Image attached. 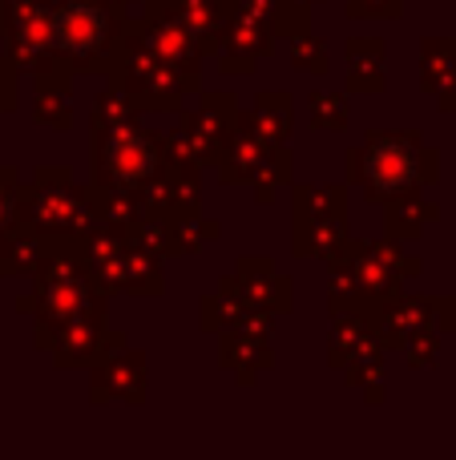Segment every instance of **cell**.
Wrapping results in <instances>:
<instances>
[{
	"label": "cell",
	"instance_id": "34",
	"mask_svg": "<svg viewBox=\"0 0 456 460\" xmlns=\"http://www.w3.org/2000/svg\"><path fill=\"white\" fill-rule=\"evenodd\" d=\"M384 359H388L384 340H380V335H372V340L364 343V348L355 351L352 359H347L344 384H347V388H364L368 380H380V376H384Z\"/></svg>",
	"mask_w": 456,
	"mask_h": 460
},
{
	"label": "cell",
	"instance_id": "22",
	"mask_svg": "<svg viewBox=\"0 0 456 460\" xmlns=\"http://www.w3.org/2000/svg\"><path fill=\"white\" fill-rule=\"evenodd\" d=\"M352 238V226H347V215H328L315 218V223L291 226V254L295 259H315V262H331Z\"/></svg>",
	"mask_w": 456,
	"mask_h": 460
},
{
	"label": "cell",
	"instance_id": "25",
	"mask_svg": "<svg viewBox=\"0 0 456 460\" xmlns=\"http://www.w3.org/2000/svg\"><path fill=\"white\" fill-rule=\"evenodd\" d=\"M247 311H250V303L242 299V291L234 287V279L223 275L218 279V291H210V295L198 299V327L206 335L234 332V327L247 319Z\"/></svg>",
	"mask_w": 456,
	"mask_h": 460
},
{
	"label": "cell",
	"instance_id": "12",
	"mask_svg": "<svg viewBox=\"0 0 456 460\" xmlns=\"http://www.w3.org/2000/svg\"><path fill=\"white\" fill-rule=\"evenodd\" d=\"M231 279L250 307H263L271 315H291L295 311V283L283 270H275V262L267 254H242L234 262Z\"/></svg>",
	"mask_w": 456,
	"mask_h": 460
},
{
	"label": "cell",
	"instance_id": "39",
	"mask_svg": "<svg viewBox=\"0 0 456 460\" xmlns=\"http://www.w3.org/2000/svg\"><path fill=\"white\" fill-rule=\"evenodd\" d=\"M347 21H400L404 0H347Z\"/></svg>",
	"mask_w": 456,
	"mask_h": 460
},
{
	"label": "cell",
	"instance_id": "15",
	"mask_svg": "<svg viewBox=\"0 0 456 460\" xmlns=\"http://www.w3.org/2000/svg\"><path fill=\"white\" fill-rule=\"evenodd\" d=\"M178 121H182L186 129H194V134L223 158V146L231 142V134L242 121V105L234 93H198L194 105H182V110H178Z\"/></svg>",
	"mask_w": 456,
	"mask_h": 460
},
{
	"label": "cell",
	"instance_id": "24",
	"mask_svg": "<svg viewBox=\"0 0 456 460\" xmlns=\"http://www.w3.org/2000/svg\"><path fill=\"white\" fill-rule=\"evenodd\" d=\"M433 223H441V207H436V202H425L420 190L396 194V199L384 202V234L400 238V243L420 238Z\"/></svg>",
	"mask_w": 456,
	"mask_h": 460
},
{
	"label": "cell",
	"instance_id": "14",
	"mask_svg": "<svg viewBox=\"0 0 456 460\" xmlns=\"http://www.w3.org/2000/svg\"><path fill=\"white\" fill-rule=\"evenodd\" d=\"M275 29L263 21H250V16H231L223 32V49H218V69L231 73V77H250L255 65L263 57L275 53Z\"/></svg>",
	"mask_w": 456,
	"mask_h": 460
},
{
	"label": "cell",
	"instance_id": "11",
	"mask_svg": "<svg viewBox=\"0 0 456 460\" xmlns=\"http://www.w3.org/2000/svg\"><path fill=\"white\" fill-rule=\"evenodd\" d=\"M372 327L384 340L388 351H404V343L417 332H428V327H441V295H420V291H400L388 303H380L372 311Z\"/></svg>",
	"mask_w": 456,
	"mask_h": 460
},
{
	"label": "cell",
	"instance_id": "2",
	"mask_svg": "<svg viewBox=\"0 0 456 460\" xmlns=\"http://www.w3.org/2000/svg\"><path fill=\"white\" fill-rule=\"evenodd\" d=\"M21 315H32V343L40 351L53 348V340L61 335V327L77 323L89 315H110V295L101 291L93 267L81 259V251L73 246H53L45 254V262L32 275V291L16 303Z\"/></svg>",
	"mask_w": 456,
	"mask_h": 460
},
{
	"label": "cell",
	"instance_id": "43",
	"mask_svg": "<svg viewBox=\"0 0 456 460\" xmlns=\"http://www.w3.org/2000/svg\"><path fill=\"white\" fill-rule=\"evenodd\" d=\"M0 4H8V0H0Z\"/></svg>",
	"mask_w": 456,
	"mask_h": 460
},
{
	"label": "cell",
	"instance_id": "18",
	"mask_svg": "<svg viewBox=\"0 0 456 460\" xmlns=\"http://www.w3.org/2000/svg\"><path fill=\"white\" fill-rule=\"evenodd\" d=\"M218 367L231 372L242 388H250L259 376L275 367V348H271V340H263V335L223 332L218 335Z\"/></svg>",
	"mask_w": 456,
	"mask_h": 460
},
{
	"label": "cell",
	"instance_id": "41",
	"mask_svg": "<svg viewBox=\"0 0 456 460\" xmlns=\"http://www.w3.org/2000/svg\"><path fill=\"white\" fill-rule=\"evenodd\" d=\"M360 392H364V404H368V408H380V404L388 400V384H384V376H380V380H368Z\"/></svg>",
	"mask_w": 456,
	"mask_h": 460
},
{
	"label": "cell",
	"instance_id": "19",
	"mask_svg": "<svg viewBox=\"0 0 456 460\" xmlns=\"http://www.w3.org/2000/svg\"><path fill=\"white\" fill-rule=\"evenodd\" d=\"M158 4L170 8V13L194 32V40H198L202 53L218 57L226 21H231V0H158Z\"/></svg>",
	"mask_w": 456,
	"mask_h": 460
},
{
	"label": "cell",
	"instance_id": "40",
	"mask_svg": "<svg viewBox=\"0 0 456 460\" xmlns=\"http://www.w3.org/2000/svg\"><path fill=\"white\" fill-rule=\"evenodd\" d=\"M441 332H449L452 343H456V291L441 295Z\"/></svg>",
	"mask_w": 456,
	"mask_h": 460
},
{
	"label": "cell",
	"instance_id": "5",
	"mask_svg": "<svg viewBox=\"0 0 456 460\" xmlns=\"http://www.w3.org/2000/svg\"><path fill=\"white\" fill-rule=\"evenodd\" d=\"M24 226L40 230L53 246H77L93 226H101L93 207V186L73 182L69 166H37L24 182Z\"/></svg>",
	"mask_w": 456,
	"mask_h": 460
},
{
	"label": "cell",
	"instance_id": "35",
	"mask_svg": "<svg viewBox=\"0 0 456 460\" xmlns=\"http://www.w3.org/2000/svg\"><path fill=\"white\" fill-rule=\"evenodd\" d=\"M291 45V65L303 73H311V77H328L331 73V57H328V45H323L320 37H315L311 29L295 32V37H287Z\"/></svg>",
	"mask_w": 456,
	"mask_h": 460
},
{
	"label": "cell",
	"instance_id": "9",
	"mask_svg": "<svg viewBox=\"0 0 456 460\" xmlns=\"http://www.w3.org/2000/svg\"><path fill=\"white\" fill-rule=\"evenodd\" d=\"M118 348H126V335L113 332L110 315H89V319H77V323L61 327V335L53 340L48 356H53L57 372H77V367L89 372V367L101 364V359Z\"/></svg>",
	"mask_w": 456,
	"mask_h": 460
},
{
	"label": "cell",
	"instance_id": "7",
	"mask_svg": "<svg viewBox=\"0 0 456 460\" xmlns=\"http://www.w3.org/2000/svg\"><path fill=\"white\" fill-rule=\"evenodd\" d=\"M0 49L21 73L53 77V73H73L61 61L57 49V24H53V0H8L0 4Z\"/></svg>",
	"mask_w": 456,
	"mask_h": 460
},
{
	"label": "cell",
	"instance_id": "26",
	"mask_svg": "<svg viewBox=\"0 0 456 460\" xmlns=\"http://www.w3.org/2000/svg\"><path fill=\"white\" fill-rule=\"evenodd\" d=\"M53 251V243H48L40 230L32 226H16L13 234L0 243V279H16V275H37V267L45 262V254Z\"/></svg>",
	"mask_w": 456,
	"mask_h": 460
},
{
	"label": "cell",
	"instance_id": "36",
	"mask_svg": "<svg viewBox=\"0 0 456 460\" xmlns=\"http://www.w3.org/2000/svg\"><path fill=\"white\" fill-rule=\"evenodd\" d=\"M129 243L142 246V251L158 254V259H174V223H162V218H142L129 230Z\"/></svg>",
	"mask_w": 456,
	"mask_h": 460
},
{
	"label": "cell",
	"instance_id": "17",
	"mask_svg": "<svg viewBox=\"0 0 456 460\" xmlns=\"http://www.w3.org/2000/svg\"><path fill=\"white\" fill-rule=\"evenodd\" d=\"M420 89L433 97L441 113H456V40H420Z\"/></svg>",
	"mask_w": 456,
	"mask_h": 460
},
{
	"label": "cell",
	"instance_id": "8",
	"mask_svg": "<svg viewBox=\"0 0 456 460\" xmlns=\"http://www.w3.org/2000/svg\"><path fill=\"white\" fill-rule=\"evenodd\" d=\"M145 218L162 223H186L202 215V170L198 166H162L142 186Z\"/></svg>",
	"mask_w": 456,
	"mask_h": 460
},
{
	"label": "cell",
	"instance_id": "20",
	"mask_svg": "<svg viewBox=\"0 0 456 460\" xmlns=\"http://www.w3.org/2000/svg\"><path fill=\"white\" fill-rule=\"evenodd\" d=\"M271 154V142L255 134L247 121H239V129L231 134V142L223 146V158H218V182L223 186H250L259 178V166Z\"/></svg>",
	"mask_w": 456,
	"mask_h": 460
},
{
	"label": "cell",
	"instance_id": "42",
	"mask_svg": "<svg viewBox=\"0 0 456 460\" xmlns=\"http://www.w3.org/2000/svg\"><path fill=\"white\" fill-rule=\"evenodd\" d=\"M110 4L126 8V13H137V8H142V4H145V0H110Z\"/></svg>",
	"mask_w": 456,
	"mask_h": 460
},
{
	"label": "cell",
	"instance_id": "21",
	"mask_svg": "<svg viewBox=\"0 0 456 460\" xmlns=\"http://www.w3.org/2000/svg\"><path fill=\"white\" fill-rule=\"evenodd\" d=\"M242 121H247L263 142L287 146L291 134H295V97H291L287 89H263V93L242 110Z\"/></svg>",
	"mask_w": 456,
	"mask_h": 460
},
{
	"label": "cell",
	"instance_id": "33",
	"mask_svg": "<svg viewBox=\"0 0 456 460\" xmlns=\"http://www.w3.org/2000/svg\"><path fill=\"white\" fill-rule=\"evenodd\" d=\"M24 223V178L16 166H0V243Z\"/></svg>",
	"mask_w": 456,
	"mask_h": 460
},
{
	"label": "cell",
	"instance_id": "31",
	"mask_svg": "<svg viewBox=\"0 0 456 460\" xmlns=\"http://www.w3.org/2000/svg\"><path fill=\"white\" fill-rule=\"evenodd\" d=\"M291 178H295V154H291V142L287 146H271L267 162L259 166V178L250 182L255 186V202L259 207H271L275 190H279V186H291Z\"/></svg>",
	"mask_w": 456,
	"mask_h": 460
},
{
	"label": "cell",
	"instance_id": "4",
	"mask_svg": "<svg viewBox=\"0 0 456 460\" xmlns=\"http://www.w3.org/2000/svg\"><path fill=\"white\" fill-rule=\"evenodd\" d=\"M105 81H113L118 89H126L145 113H178L194 93H202V73L182 69V65L166 61L162 53H153L150 40L134 29L121 40L118 57H113Z\"/></svg>",
	"mask_w": 456,
	"mask_h": 460
},
{
	"label": "cell",
	"instance_id": "37",
	"mask_svg": "<svg viewBox=\"0 0 456 460\" xmlns=\"http://www.w3.org/2000/svg\"><path fill=\"white\" fill-rule=\"evenodd\" d=\"M320 4H328V0H279V21H275V37L287 40L295 37V32L311 29V13Z\"/></svg>",
	"mask_w": 456,
	"mask_h": 460
},
{
	"label": "cell",
	"instance_id": "38",
	"mask_svg": "<svg viewBox=\"0 0 456 460\" xmlns=\"http://www.w3.org/2000/svg\"><path fill=\"white\" fill-rule=\"evenodd\" d=\"M441 340H444L441 327H428V332H417L408 343H404V359H408L412 372H420V367H436V356H441Z\"/></svg>",
	"mask_w": 456,
	"mask_h": 460
},
{
	"label": "cell",
	"instance_id": "10",
	"mask_svg": "<svg viewBox=\"0 0 456 460\" xmlns=\"http://www.w3.org/2000/svg\"><path fill=\"white\" fill-rule=\"evenodd\" d=\"M145 404V351L142 348H118L89 367V404Z\"/></svg>",
	"mask_w": 456,
	"mask_h": 460
},
{
	"label": "cell",
	"instance_id": "16",
	"mask_svg": "<svg viewBox=\"0 0 456 460\" xmlns=\"http://www.w3.org/2000/svg\"><path fill=\"white\" fill-rule=\"evenodd\" d=\"M344 85L347 93H384L388 89V45L380 37L344 40Z\"/></svg>",
	"mask_w": 456,
	"mask_h": 460
},
{
	"label": "cell",
	"instance_id": "13",
	"mask_svg": "<svg viewBox=\"0 0 456 460\" xmlns=\"http://www.w3.org/2000/svg\"><path fill=\"white\" fill-rule=\"evenodd\" d=\"M162 262L166 259L129 243L118 259L97 270V283L105 295H162L166 291V267Z\"/></svg>",
	"mask_w": 456,
	"mask_h": 460
},
{
	"label": "cell",
	"instance_id": "1",
	"mask_svg": "<svg viewBox=\"0 0 456 460\" xmlns=\"http://www.w3.org/2000/svg\"><path fill=\"white\" fill-rule=\"evenodd\" d=\"M344 178L360 186L364 199L384 207L408 190L441 182V150L420 129H368L360 146L344 154Z\"/></svg>",
	"mask_w": 456,
	"mask_h": 460
},
{
	"label": "cell",
	"instance_id": "28",
	"mask_svg": "<svg viewBox=\"0 0 456 460\" xmlns=\"http://www.w3.org/2000/svg\"><path fill=\"white\" fill-rule=\"evenodd\" d=\"M376 335V327H372V319L364 315V311H339V315H331V332H328V367H336V372H344L347 359L355 356V351L364 348V343Z\"/></svg>",
	"mask_w": 456,
	"mask_h": 460
},
{
	"label": "cell",
	"instance_id": "32",
	"mask_svg": "<svg viewBox=\"0 0 456 460\" xmlns=\"http://www.w3.org/2000/svg\"><path fill=\"white\" fill-rule=\"evenodd\" d=\"M307 121H311L315 134L347 129V93H339V89H311L307 93Z\"/></svg>",
	"mask_w": 456,
	"mask_h": 460
},
{
	"label": "cell",
	"instance_id": "30",
	"mask_svg": "<svg viewBox=\"0 0 456 460\" xmlns=\"http://www.w3.org/2000/svg\"><path fill=\"white\" fill-rule=\"evenodd\" d=\"M93 186V207H97V218H101L105 226H113V230H134L137 223L145 218V202H142V194H134V190H118V186H97V182H89Z\"/></svg>",
	"mask_w": 456,
	"mask_h": 460
},
{
	"label": "cell",
	"instance_id": "6",
	"mask_svg": "<svg viewBox=\"0 0 456 460\" xmlns=\"http://www.w3.org/2000/svg\"><path fill=\"white\" fill-rule=\"evenodd\" d=\"M166 166V150H162V134L150 126H121L101 129L89 137V182L97 186H118V190L142 194L158 170Z\"/></svg>",
	"mask_w": 456,
	"mask_h": 460
},
{
	"label": "cell",
	"instance_id": "3",
	"mask_svg": "<svg viewBox=\"0 0 456 460\" xmlns=\"http://www.w3.org/2000/svg\"><path fill=\"white\" fill-rule=\"evenodd\" d=\"M53 24L73 77H105L129 32V13L110 0H53Z\"/></svg>",
	"mask_w": 456,
	"mask_h": 460
},
{
	"label": "cell",
	"instance_id": "23",
	"mask_svg": "<svg viewBox=\"0 0 456 460\" xmlns=\"http://www.w3.org/2000/svg\"><path fill=\"white\" fill-rule=\"evenodd\" d=\"M347 186H352L347 178L344 182H291V226L347 215Z\"/></svg>",
	"mask_w": 456,
	"mask_h": 460
},
{
	"label": "cell",
	"instance_id": "29",
	"mask_svg": "<svg viewBox=\"0 0 456 460\" xmlns=\"http://www.w3.org/2000/svg\"><path fill=\"white\" fill-rule=\"evenodd\" d=\"M142 105L134 102V97L126 93V89H118L110 81V85L101 89V93L93 97V105H89V134H101V129H121V126H137L142 121Z\"/></svg>",
	"mask_w": 456,
	"mask_h": 460
},
{
	"label": "cell",
	"instance_id": "27",
	"mask_svg": "<svg viewBox=\"0 0 456 460\" xmlns=\"http://www.w3.org/2000/svg\"><path fill=\"white\" fill-rule=\"evenodd\" d=\"M32 121L48 126L57 134L73 126V73H53L37 77V102H32Z\"/></svg>",
	"mask_w": 456,
	"mask_h": 460
}]
</instances>
